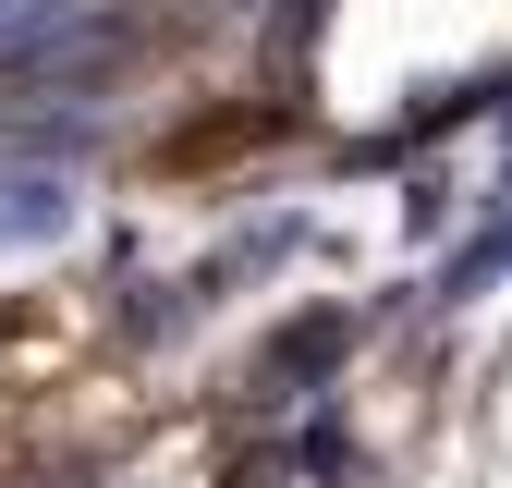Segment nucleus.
<instances>
[{
    "mask_svg": "<svg viewBox=\"0 0 512 488\" xmlns=\"http://www.w3.org/2000/svg\"><path fill=\"white\" fill-rule=\"evenodd\" d=\"M0 13H13V0H0Z\"/></svg>",
    "mask_w": 512,
    "mask_h": 488,
    "instance_id": "nucleus-2",
    "label": "nucleus"
},
{
    "mask_svg": "<svg viewBox=\"0 0 512 488\" xmlns=\"http://www.w3.org/2000/svg\"><path fill=\"white\" fill-rule=\"evenodd\" d=\"M61 220H74L61 183H13V196H0V232H61Z\"/></svg>",
    "mask_w": 512,
    "mask_h": 488,
    "instance_id": "nucleus-1",
    "label": "nucleus"
}]
</instances>
